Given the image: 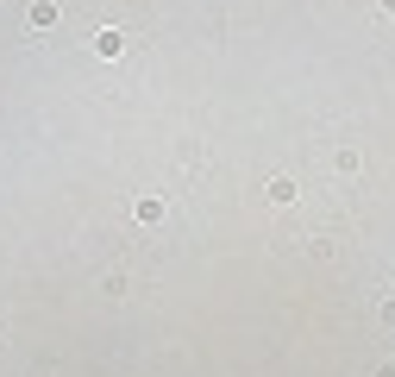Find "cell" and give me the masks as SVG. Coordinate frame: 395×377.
<instances>
[{
    "label": "cell",
    "mask_w": 395,
    "mask_h": 377,
    "mask_svg": "<svg viewBox=\"0 0 395 377\" xmlns=\"http://www.w3.org/2000/svg\"><path fill=\"white\" fill-rule=\"evenodd\" d=\"M120 45H126L120 32H101V38H94V50H101V57H120Z\"/></svg>",
    "instance_id": "cell-1"
}]
</instances>
